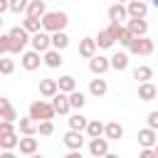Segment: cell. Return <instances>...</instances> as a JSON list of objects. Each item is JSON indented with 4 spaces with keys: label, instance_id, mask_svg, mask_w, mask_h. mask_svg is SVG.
<instances>
[{
    "label": "cell",
    "instance_id": "obj_1",
    "mask_svg": "<svg viewBox=\"0 0 158 158\" xmlns=\"http://www.w3.org/2000/svg\"><path fill=\"white\" fill-rule=\"evenodd\" d=\"M67 22H69V17L62 10H54V12H44L42 15V30L44 32H62L67 27Z\"/></svg>",
    "mask_w": 158,
    "mask_h": 158
},
{
    "label": "cell",
    "instance_id": "obj_2",
    "mask_svg": "<svg viewBox=\"0 0 158 158\" xmlns=\"http://www.w3.org/2000/svg\"><path fill=\"white\" fill-rule=\"evenodd\" d=\"M7 35H10V54H20V52L25 49V44L30 42V32H27L25 27H20V25L12 27Z\"/></svg>",
    "mask_w": 158,
    "mask_h": 158
},
{
    "label": "cell",
    "instance_id": "obj_3",
    "mask_svg": "<svg viewBox=\"0 0 158 158\" xmlns=\"http://www.w3.org/2000/svg\"><path fill=\"white\" fill-rule=\"evenodd\" d=\"M30 118H35L37 123L40 121H52L54 118V109H52V104H47V101H32L30 104Z\"/></svg>",
    "mask_w": 158,
    "mask_h": 158
},
{
    "label": "cell",
    "instance_id": "obj_4",
    "mask_svg": "<svg viewBox=\"0 0 158 158\" xmlns=\"http://www.w3.org/2000/svg\"><path fill=\"white\" fill-rule=\"evenodd\" d=\"M128 52H131V54L148 57V54L153 52V40H148L146 35H143V37H133V42L128 44Z\"/></svg>",
    "mask_w": 158,
    "mask_h": 158
},
{
    "label": "cell",
    "instance_id": "obj_5",
    "mask_svg": "<svg viewBox=\"0 0 158 158\" xmlns=\"http://www.w3.org/2000/svg\"><path fill=\"white\" fill-rule=\"evenodd\" d=\"M30 44H32V49H35V52H40V54H44V52L52 47V42H49V35H47L44 30L35 32V35L30 37Z\"/></svg>",
    "mask_w": 158,
    "mask_h": 158
},
{
    "label": "cell",
    "instance_id": "obj_6",
    "mask_svg": "<svg viewBox=\"0 0 158 158\" xmlns=\"http://www.w3.org/2000/svg\"><path fill=\"white\" fill-rule=\"evenodd\" d=\"M89 69H91V74H96V77H101V74H106V72L111 69V64H109V57H101V54H94V57L89 59Z\"/></svg>",
    "mask_w": 158,
    "mask_h": 158
},
{
    "label": "cell",
    "instance_id": "obj_7",
    "mask_svg": "<svg viewBox=\"0 0 158 158\" xmlns=\"http://www.w3.org/2000/svg\"><path fill=\"white\" fill-rule=\"evenodd\" d=\"M89 153H91L94 158H101V156H106V153H109V138H104V136H99V138H91V141H89Z\"/></svg>",
    "mask_w": 158,
    "mask_h": 158
},
{
    "label": "cell",
    "instance_id": "obj_8",
    "mask_svg": "<svg viewBox=\"0 0 158 158\" xmlns=\"http://www.w3.org/2000/svg\"><path fill=\"white\" fill-rule=\"evenodd\" d=\"M126 12H128V17H138V20H143L146 12H148V5H146V0H128Z\"/></svg>",
    "mask_w": 158,
    "mask_h": 158
},
{
    "label": "cell",
    "instance_id": "obj_9",
    "mask_svg": "<svg viewBox=\"0 0 158 158\" xmlns=\"http://www.w3.org/2000/svg\"><path fill=\"white\" fill-rule=\"evenodd\" d=\"M22 69H27V72H35V69H40V64H42V57H40V52H25L22 54Z\"/></svg>",
    "mask_w": 158,
    "mask_h": 158
},
{
    "label": "cell",
    "instance_id": "obj_10",
    "mask_svg": "<svg viewBox=\"0 0 158 158\" xmlns=\"http://www.w3.org/2000/svg\"><path fill=\"white\" fill-rule=\"evenodd\" d=\"M52 109H54V114H69V96L64 94V91H57L54 96H52Z\"/></svg>",
    "mask_w": 158,
    "mask_h": 158
},
{
    "label": "cell",
    "instance_id": "obj_11",
    "mask_svg": "<svg viewBox=\"0 0 158 158\" xmlns=\"http://www.w3.org/2000/svg\"><path fill=\"white\" fill-rule=\"evenodd\" d=\"M64 146L69 148V151H81V146H84V138H81V131H67L64 133Z\"/></svg>",
    "mask_w": 158,
    "mask_h": 158
},
{
    "label": "cell",
    "instance_id": "obj_12",
    "mask_svg": "<svg viewBox=\"0 0 158 158\" xmlns=\"http://www.w3.org/2000/svg\"><path fill=\"white\" fill-rule=\"evenodd\" d=\"M138 143H141L143 148H153V146L158 143V131H153V128H141V131H138Z\"/></svg>",
    "mask_w": 158,
    "mask_h": 158
},
{
    "label": "cell",
    "instance_id": "obj_13",
    "mask_svg": "<svg viewBox=\"0 0 158 158\" xmlns=\"http://www.w3.org/2000/svg\"><path fill=\"white\" fill-rule=\"evenodd\" d=\"M128 32L133 35V37H143L146 32H148V22L146 20H138V17H128Z\"/></svg>",
    "mask_w": 158,
    "mask_h": 158
},
{
    "label": "cell",
    "instance_id": "obj_14",
    "mask_svg": "<svg viewBox=\"0 0 158 158\" xmlns=\"http://www.w3.org/2000/svg\"><path fill=\"white\" fill-rule=\"evenodd\" d=\"M156 96H158V89H156L151 81H141V84H138V99H141V101H153Z\"/></svg>",
    "mask_w": 158,
    "mask_h": 158
},
{
    "label": "cell",
    "instance_id": "obj_15",
    "mask_svg": "<svg viewBox=\"0 0 158 158\" xmlns=\"http://www.w3.org/2000/svg\"><path fill=\"white\" fill-rule=\"evenodd\" d=\"M104 136H106L109 141H118V138L123 136V126H121L118 121H109V123H104Z\"/></svg>",
    "mask_w": 158,
    "mask_h": 158
},
{
    "label": "cell",
    "instance_id": "obj_16",
    "mask_svg": "<svg viewBox=\"0 0 158 158\" xmlns=\"http://www.w3.org/2000/svg\"><path fill=\"white\" fill-rule=\"evenodd\" d=\"M25 12H27V17H40L42 20V15L47 12V5H44V0H30Z\"/></svg>",
    "mask_w": 158,
    "mask_h": 158
},
{
    "label": "cell",
    "instance_id": "obj_17",
    "mask_svg": "<svg viewBox=\"0 0 158 158\" xmlns=\"http://www.w3.org/2000/svg\"><path fill=\"white\" fill-rule=\"evenodd\" d=\"M0 118H5V121H17V111L12 109L10 99H5V96H0Z\"/></svg>",
    "mask_w": 158,
    "mask_h": 158
},
{
    "label": "cell",
    "instance_id": "obj_18",
    "mask_svg": "<svg viewBox=\"0 0 158 158\" xmlns=\"http://www.w3.org/2000/svg\"><path fill=\"white\" fill-rule=\"evenodd\" d=\"M109 20L111 22H121V20H128V12H126V5L123 2H116L109 7Z\"/></svg>",
    "mask_w": 158,
    "mask_h": 158
},
{
    "label": "cell",
    "instance_id": "obj_19",
    "mask_svg": "<svg viewBox=\"0 0 158 158\" xmlns=\"http://www.w3.org/2000/svg\"><path fill=\"white\" fill-rule=\"evenodd\" d=\"M79 54L86 57V59H91V57L96 54V42H94V37H84V40L79 42Z\"/></svg>",
    "mask_w": 158,
    "mask_h": 158
},
{
    "label": "cell",
    "instance_id": "obj_20",
    "mask_svg": "<svg viewBox=\"0 0 158 158\" xmlns=\"http://www.w3.org/2000/svg\"><path fill=\"white\" fill-rule=\"evenodd\" d=\"M42 62H44L47 67H52V69H57V67H62V62H64V59H62V54H59V49H52V47H49V49L44 52V57H42Z\"/></svg>",
    "mask_w": 158,
    "mask_h": 158
},
{
    "label": "cell",
    "instance_id": "obj_21",
    "mask_svg": "<svg viewBox=\"0 0 158 158\" xmlns=\"http://www.w3.org/2000/svg\"><path fill=\"white\" fill-rule=\"evenodd\" d=\"M109 64H111V69L123 72V69L128 67V54H126V52H116V54H111V57H109Z\"/></svg>",
    "mask_w": 158,
    "mask_h": 158
},
{
    "label": "cell",
    "instance_id": "obj_22",
    "mask_svg": "<svg viewBox=\"0 0 158 158\" xmlns=\"http://www.w3.org/2000/svg\"><path fill=\"white\" fill-rule=\"evenodd\" d=\"M17 148H20V153L32 156V153H37V138H35V136H25V138H20Z\"/></svg>",
    "mask_w": 158,
    "mask_h": 158
},
{
    "label": "cell",
    "instance_id": "obj_23",
    "mask_svg": "<svg viewBox=\"0 0 158 158\" xmlns=\"http://www.w3.org/2000/svg\"><path fill=\"white\" fill-rule=\"evenodd\" d=\"M49 42H52V49H59V52H62V49L69 44V37H67L64 30H62V32H52V35H49Z\"/></svg>",
    "mask_w": 158,
    "mask_h": 158
},
{
    "label": "cell",
    "instance_id": "obj_24",
    "mask_svg": "<svg viewBox=\"0 0 158 158\" xmlns=\"http://www.w3.org/2000/svg\"><path fill=\"white\" fill-rule=\"evenodd\" d=\"M94 42H96V47H101V49H109V47H114V35L109 32V30H101L96 37H94Z\"/></svg>",
    "mask_w": 158,
    "mask_h": 158
},
{
    "label": "cell",
    "instance_id": "obj_25",
    "mask_svg": "<svg viewBox=\"0 0 158 158\" xmlns=\"http://www.w3.org/2000/svg\"><path fill=\"white\" fill-rule=\"evenodd\" d=\"M57 91H59V89H57V79H42V81H40V94H42V96L52 99Z\"/></svg>",
    "mask_w": 158,
    "mask_h": 158
},
{
    "label": "cell",
    "instance_id": "obj_26",
    "mask_svg": "<svg viewBox=\"0 0 158 158\" xmlns=\"http://www.w3.org/2000/svg\"><path fill=\"white\" fill-rule=\"evenodd\" d=\"M106 89H109V84H106V79H101V77H96V79L89 81V94H94V96H104Z\"/></svg>",
    "mask_w": 158,
    "mask_h": 158
},
{
    "label": "cell",
    "instance_id": "obj_27",
    "mask_svg": "<svg viewBox=\"0 0 158 158\" xmlns=\"http://www.w3.org/2000/svg\"><path fill=\"white\" fill-rule=\"evenodd\" d=\"M17 126H20V133H22V136H35V133H37V121L30 118V116H27V118H20Z\"/></svg>",
    "mask_w": 158,
    "mask_h": 158
},
{
    "label": "cell",
    "instance_id": "obj_28",
    "mask_svg": "<svg viewBox=\"0 0 158 158\" xmlns=\"http://www.w3.org/2000/svg\"><path fill=\"white\" fill-rule=\"evenodd\" d=\"M86 133H89V138H99V136H104V123L99 121V118H94V121H89L86 123V128H84Z\"/></svg>",
    "mask_w": 158,
    "mask_h": 158
},
{
    "label": "cell",
    "instance_id": "obj_29",
    "mask_svg": "<svg viewBox=\"0 0 158 158\" xmlns=\"http://www.w3.org/2000/svg\"><path fill=\"white\" fill-rule=\"evenodd\" d=\"M86 123H89V118H86V116H81V114L69 116V128H72V131H84V128H86Z\"/></svg>",
    "mask_w": 158,
    "mask_h": 158
},
{
    "label": "cell",
    "instance_id": "obj_30",
    "mask_svg": "<svg viewBox=\"0 0 158 158\" xmlns=\"http://www.w3.org/2000/svg\"><path fill=\"white\" fill-rule=\"evenodd\" d=\"M22 27H25L30 35H35V32L42 30V20H40V17H25V20H22Z\"/></svg>",
    "mask_w": 158,
    "mask_h": 158
},
{
    "label": "cell",
    "instance_id": "obj_31",
    "mask_svg": "<svg viewBox=\"0 0 158 158\" xmlns=\"http://www.w3.org/2000/svg\"><path fill=\"white\" fill-rule=\"evenodd\" d=\"M57 89H59V91H64V94H72V91L77 89V81H74V77H62V79L57 81Z\"/></svg>",
    "mask_w": 158,
    "mask_h": 158
},
{
    "label": "cell",
    "instance_id": "obj_32",
    "mask_svg": "<svg viewBox=\"0 0 158 158\" xmlns=\"http://www.w3.org/2000/svg\"><path fill=\"white\" fill-rule=\"evenodd\" d=\"M151 77H153V69L146 67V64H141V67L133 69V79H138V81H148Z\"/></svg>",
    "mask_w": 158,
    "mask_h": 158
},
{
    "label": "cell",
    "instance_id": "obj_33",
    "mask_svg": "<svg viewBox=\"0 0 158 158\" xmlns=\"http://www.w3.org/2000/svg\"><path fill=\"white\" fill-rule=\"evenodd\" d=\"M67 96H69V106H72V109H81V106L86 104V96H84L81 91H77V89H74L72 94H67Z\"/></svg>",
    "mask_w": 158,
    "mask_h": 158
},
{
    "label": "cell",
    "instance_id": "obj_34",
    "mask_svg": "<svg viewBox=\"0 0 158 158\" xmlns=\"http://www.w3.org/2000/svg\"><path fill=\"white\" fill-rule=\"evenodd\" d=\"M17 143H20L17 133H10V136H0V148H5V151H12V148H17Z\"/></svg>",
    "mask_w": 158,
    "mask_h": 158
},
{
    "label": "cell",
    "instance_id": "obj_35",
    "mask_svg": "<svg viewBox=\"0 0 158 158\" xmlns=\"http://www.w3.org/2000/svg\"><path fill=\"white\" fill-rule=\"evenodd\" d=\"M116 42H118V44H123V47H128V44L133 42V35L128 32V27H121V30H118V35H116Z\"/></svg>",
    "mask_w": 158,
    "mask_h": 158
},
{
    "label": "cell",
    "instance_id": "obj_36",
    "mask_svg": "<svg viewBox=\"0 0 158 158\" xmlns=\"http://www.w3.org/2000/svg\"><path fill=\"white\" fill-rule=\"evenodd\" d=\"M37 133L40 136H52L54 133V123L52 121H40L37 123Z\"/></svg>",
    "mask_w": 158,
    "mask_h": 158
},
{
    "label": "cell",
    "instance_id": "obj_37",
    "mask_svg": "<svg viewBox=\"0 0 158 158\" xmlns=\"http://www.w3.org/2000/svg\"><path fill=\"white\" fill-rule=\"evenodd\" d=\"M27 2L30 0H7V5H10L12 12H25L27 10Z\"/></svg>",
    "mask_w": 158,
    "mask_h": 158
},
{
    "label": "cell",
    "instance_id": "obj_38",
    "mask_svg": "<svg viewBox=\"0 0 158 158\" xmlns=\"http://www.w3.org/2000/svg\"><path fill=\"white\" fill-rule=\"evenodd\" d=\"M10 133H15V121H0V136H10Z\"/></svg>",
    "mask_w": 158,
    "mask_h": 158
},
{
    "label": "cell",
    "instance_id": "obj_39",
    "mask_svg": "<svg viewBox=\"0 0 158 158\" xmlns=\"http://www.w3.org/2000/svg\"><path fill=\"white\" fill-rule=\"evenodd\" d=\"M15 72V62L12 59H0V74H12Z\"/></svg>",
    "mask_w": 158,
    "mask_h": 158
},
{
    "label": "cell",
    "instance_id": "obj_40",
    "mask_svg": "<svg viewBox=\"0 0 158 158\" xmlns=\"http://www.w3.org/2000/svg\"><path fill=\"white\" fill-rule=\"evenodd\" d=\"M10 52V35H0V54Z\"/></svg>",
    "mask_w": 158,
    "mask_h": 158
},
{
    "label": "cell",
    "instance_id": "obj_41",
    "mask_svg": "<svg viewBox=\"0 0 158 158\" xmlns=\"http://www.w3.org/2000/svg\"><path fill=\"white\" fill-rule=\"evenodd\" d=\"M146 121H148V128H153V131H158V111H151Z\"/></svg>",
    "mask_w": 158,
    "mask_h": 158
},
{
    "label": "cell",
    "instance_id": "obj_42",
    "mask_svg": "<svg viewBox=\"0 0 158 158\" xmlns=\"http://www.w3.org/2000/svg\"><path fill=\"white\" fill-rule=\"evenodd\" d=\"M138 158H156V153H153V148H143L138 153Z\"/></svg>",
    "mask_w": 158,
    "mask_h": 158
},
{
    "label": "cell",
    "instance_id": "obj_43",
    "mask_svg": "<svg viewBox=\"0 0 158 158\" xmlns=\"http://www.w3.org/2000/svg\"><path fill=\"white\" fill-rule=\"evenodd\" d=\"M64 158H81V151H69Z\"/></svg>",
    "mask_w": 158,
    "mask_h": 158
},
{
    "label": "cell",
    "instance_id": "obj_44",
    "mask_svg": "<svg viewBox=\"0 0 158 158\" xmlns=\"http://www.w3.org/2000/svg\"><path fill=\"white\" fill-rule=\"evenodd\" d=\"M5 10H10V5H7V0H0V15H2Z\"/></svg>",
    "mask_w": 158,
    "mask_h": 158
},
{
    "label": "cell",
    "instance_id": "obj_45",
    "mask_svg": "<svg viewBox=\"0 0 158 158\" xmlns=\"http://www.w3.org/2000/svg\"><path fill=\"white\" fill-rule=\"evenodd\" d=\"M0 158H17V156H15L12 151H2V153H0Z\"/></svg>",
    "mask_w": 158,
    "mask_h": 158
},
{
    "label": "cell",
    "instance_id": "obj_46",
    "mask_svg": "<svg viewBox=\"0 0 158 158\" xmlns=\"http://www.w3.org/2000/svg\"><path fill=\"white\" fill-rule=\"evenodd\" d=\"M101 158H118L116 153H106V156H101Z\"/></svg>",
    "mask_w": 158,
    "mask_h": 158
},
{
    "label": "cell",
    "instance_id": "obj_47",
    "mask_svg": "<svg viewBox=\"0 0 158 158\" xmlns=\"http://www.w3.org/2000/svg\"><path fill=\"white\" fill-rule=\"evenodd\" d=\"M153 153H156V158H158V143H156V146H153Z\"/></svg>",
    "mask_w": 158,
    "mask_h": 158
},
{
    "label": "cell",
    "instance_id": "obj_48",
    "mask_svg": "<svg viewBox=\"0 0 158 158\" xmlns=\"http://www.w3.org/2000/svg\"><path fill=\"white\" fill-rule=\"evenodd\" d=\"M30 158H42V156H40V153H32V156H30Z\"/></svg>",
    "mask_w": 158,
    "mask_h": 158
},
{
    "label": "cell",
    "instance_id": "obj_49",
    "mask_svg": "<svg viewBox=\"0 0 158 158\" xmlns=\"http://www.w3.org/2000/svg\"><path fill=\"white\" fill-rule=\"evenodd\" d=\"M151 2H153V7H156V10H158V0H151Z\"/></svg>",
    "mask_w": 158,
    "mask_h": 158
},
{
    "label": "cell",
    "instance_id": "obj_50",
    "mask_svg": "<svg viewBox=\"0 0 158 158\" xmlns=\"http://www.w3.org/2000/svg\"><path fill=\"white\" fill-rule=\"evenodd\" d=\"M0 27H2V15H0Z\"/></svg>",
    "mask_w": 158,
    "mask_h": 158
},
{
    "label": "cell",
    "instance_id": "obj_51",
    "mask_svg": "<svg viewBox=\"0 0 158 158\" xmlns=\"http://www.w3.org/2000/svg\"><path fill=\"white\" fill-rule=\"evenodd\" d=\"M116 2H128V0H116Z\"/></svg>",
    "mask_w": 158,
    "mask_h": 158
}]
</instances>
